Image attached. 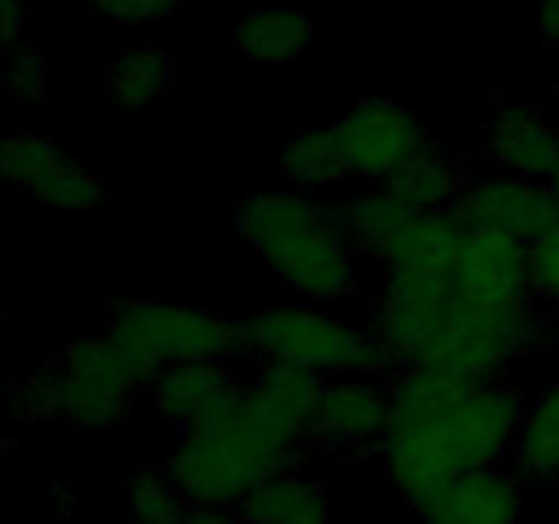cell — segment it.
I'll return each instance as SVG.
<instances>
[{
    "label": "cell",
    "instance_id": "6da1fadb",
    "mask_svg": "<svg viewBox=\"0 0 559 524\" xmlns=\"http://www.w3.org/2000/svg\"><path fill=\"white\" fill-rule=\"evenodd\" d=\"M371 331L399 369H437L467 382H497L538 344L540 311L530 298L475 300L453 276L388 271Z\"/></svg>",
    "mask_w": 559,
    "mask_h": 524
},
{
    "label": "cell",
    "instance_id": "7a4b0ae2",
    "mask_svg": "<svg viewBox=\"0 0 559 524\" xmlns=\"http://www.w3.org/2000/svg\"><path fill=\"white\" fill-rule=\"evenodd\" d=\"M298 458L300 442L260 418L233 380L183 426L167 473L189 505L229 508L262 480L293 473Z\"/></svg>",
    "mask_w": 559,
    "mask_h": 524
},
{
    "label": "cell",
    "instance_id": "3957f363",
    "mask_svg": "<svg viewBox=\"0 0 559 524\" xmlns=\"http://www.w3.org/2000/svg\"><path fill=\"white\" fill-rule=\"evenodd\" d=\"M527 415L522 396L500 382H478L456 404L382 442L388 475L418 511L456 475L500 464Z\"/></svg>",
    "mask_w": 559,
    "mask_h": 524
},
{
    "label": "cell",
    "instance_id": "277c9868",
    "mask_svg": "<svg viewBox=\"0 0 559 524\" xmlns=\"http://www.w3.org/2000/svg\"><path fill=\"white\" fill-rule=\"evenodd\" d=\"M240 238L265 260L278 282L314 303H331L355 289L353 243L333 211L300 191H257L233 211Z\"/></svg>",
    "mask_w": 559,
    "mask_h": 524
},
{
    "label": "cell",
    "instance_id": "5b68a950",
    "mask_svg": "<svg viewBox=\"0 0 559 524\" xmlns=\"http://www.w3.org/2000/svg\"><path fill=\"white\" fill-rule=\"evenodd\" d=\"M243 347L265 364H284L320 377H374L393 364L374 331H358L331 311L306 303H278L240 322Z\"/></svg>",
    "mask_w": 559,
    "mask_h": 524
},
{
    "label": "cell",
    "instance_id": "8992f818",
    "mask_svg": "<svg viewBox=\"0 0 559 524\" xmlns=\"http://www.w3.org/2000/svg\"><path fill=\"white\" fill-rule=\"evenodd\" d=\"M142 385L169 364L224 360L243 347V327L229 317L175 300L136 298L118 303L104 327Z\"/></svg>",
    "mask_w": 559,
    "mask_h": 524
},
{
    "label": "cell",
    "instance_id": "52a82bcc",
    "mask_svg": "<svg viewBox=\"0 0 559 524\" xmlns=\"http://www.w3.org/2000/svg\"><path fill=\"white\" fill-rule=\"evenodd\" d=\"M58 418L82 429H107L126 413L131 393L142 385L134 369L107 333L80 336L60 353Z\"/></svg>",
    "mask_w": 559,
    "mask_h": 524
},
{
    "label": "cell",
    "instance_id": "ba28073f",
    "mask_svg": "<svg viewBox=\"0 0 559 524\" xmlns=\"http://www.w3.org/2000/svg\"><path fill=\"white\" fill-rule=\"evenodd\" d=\"M0 167L16 189L52 211H93L109 202L102 180L52 136L9 134L3 140Z\"/></svg>",
    "mask_w": 559,
    "mask_h": 524
},
{
    "label": "cell",
    "instance_id": "9c48e42d",
    "mask_svg": "<svg viewBox=\"0 0 559 524\" xmlns=\"http://www.w3.org/2000/svg\"><path fill=\"white\" fill-rule=\"evenodd\" d=\"M448 211L464 229H495L533 243L559 224V196L549 180L508 172L467 183Z\"/></svg>",
    "mask_w": 559,
    "mask_h": 524
},
{
    "label": "cell",
    "instance_id": "30bf717a",
    "mask_svg": "<svg viewBox=\"0 0 559 524\" xmlns=\"http://www.w3.org/2000/svg\"><path fill=\"white\" fill-rule=\"evenodd\" d=\"M347 172L385 183L402 164L426 145L418 115L391 98H364L353 112L333 123Z\"/></svg>",
    "mask_w": 559,
    "mask_h": 524
},
{
    "label": "cell",
    "instance_id": "8fae6325",
    "mask_svg": "<svg viewBox=\"0 0 559 524\" xmlns=\"http://www.w3.org/2000/svg\"><path fill=\"white\" fill-rule=\"evenodd\" d=\"M391 431V388L371 377L349 374L325 382L311 437L333 448H366L385 442Z\"/></svg>",
    "mask_w": 559,
    "mask_h": 524
},
{
    "label": "cell",
    "instance_id": "7c38bea8",
    "mask_svg": "<svg viewBox=\"0 0 559 524\" xmlns=\"http://www.w3.org/2000/svg\"><path fill=\"white\" fill-rule=\"evenodd\" d=\"M519 513V478L497 464L456 475L418 508L424 524H516Z\"/></svg>",
    "mask_w": 559,
    "mask_h": 524
},
{
    "label": "cell",
    "instance_id": "4fadbf2b",
    "mask_svg": "<svg viewBox=\"0 0 559 524\" xmlns=\"http://www.w3.org/2000/svg\"><path fill=\"white\" fill-rule=\"evenodd\" d=\"M453 278L475 300L530 298V243L495 229H467Z\"/></svg>",
    "mask_w": 559,
    "mask_h": 524
},
{
    "label": "cell",
    "instance_id": "5bb4252c",
    "mask_svg": "<svg viewBox=\"0 0 559 524\" xmlns=\"http://www.w3.org/2000/svg\"><path fill=\"white\" fill-rule=\"evenodd\" d=\"M486 153L506 172L549 180L559 169V129L527 104H502L486 126Z\"/></svg>",
    "mask_w": 559,
    "mask_h": 524
},
{
    "label": "cell",
    "instance_id": "9a60e30c",
    "mask_svg": "<svg viewBox=\"0 0 559 524\" xmlns=\"http://www.w3.org/2000/svg\"><path fill=\"white\" fill-rule=\"evenodd\" d=\"M325 391V377L284 364H265V371L246 388V404L273 429L293 442L311 437L317 404Z\"/></svg>",
    "mask_w": 559,
    "mask_h": 524
},
{
    "label": "cell",
    "instance_id": "2e32d148",
    "mask_svg": "<svg viewBox=\"0 0 559 524\" xmlns=\"http://www.w3.org/2000/svg\"><path fill=\"white\" fill-rule=\"evenodd\" d=\"M467 229L451 211H415L382 254L388 271L453 276Z\"/></svg>",
    "mask_w": 559,
    "mask_h": 524
},
{
    "label": "cell",
    "instance_id": "e0dca14e",
    "mask_svg": "<svg viewBox=\"0 0 559 524\" xmlns=\"http://www.w3.org/2000/svg\"><path fill=\"white\" fill-rule=\"evenodd\" d=\"M314 38V25L306 11L293 5H262L240 16L233 27V49L251 66H287L298 60Z\"/></svg>",
    "mask_w": 559,
    "mask_h": 524
},
{
    "label": "cell",
    "instance_id": "ac0fdd59",
    "mask_svg": "<svg viewBox=\"0 0 559 524\" xmlns=\"http://www.w3.org/2000/svg\"><path fill=\"white\" fill-rule=\"evenodd\" d=\"M229 382L233 377L224 360H183L164 366L153 377L151 398L164 418L186 426Z\"/></svg>",
    "mask_w": 559,
    "mask_h": 524
},
{
    "label": "cell",
    "instance_id": "d6986e66",
    "mask_svg": "<svg viewBox=\"0 0 559 524\" xmlns=\"http://www.w3.org/2000/svg\"><path fill=\"white\" fill-rule=\"evenodd\" d=\"M413 213V207L404 205L388 186H382V189H369L364 194L349 196L333 211V216L355 249L382 260L391 240L396 238L399 229L409 222Z\"/></svg>",
    "mask_w": 559,
    "mask_h": 524
},
{
    "label": "cell",
    "instance_id": "ffe728a7",
    "mask_svg": "<svg viewBox=\"0 0 559 524\" xmlns=\"http://www.w3.org/2000/svg\"><path fill=\"white\" fill-rule=\"evenodd\" d=\"M382 186H388L413 211H448L464 189L453 158L431 142H426Z\"/></svg>",
    "mask_w": 559,
    "mask_h": 524
},
{
    "label": "cell",
    "instance_id": "44dd1931",
    "mask_svg": "<svg viewBox=\"0 0 559 524\" xmlns=\"http://www.w3.org/2000/svg\"><path fill=\"white\" fill-rule=\"evenodd\" d=\"M173 63L162 49L134 47L115 55L107 71V96L120 112H142L169 91Z\"/></svg>",
    "mask_w": 559,
    "mask_h": 524
},
{
    "label": "cell",
    "instance_id": "7402d4cb",
    "mask_svg": "<svg viewBox=\"0 0 559 524\" xmlns=\"http://www.w3.org/2000/svg\"><path fill=\"white\" fill-rule=\"evenodd\" d=\"M278 169L298 189H325L347 175V162L333 126H309L289 136L278 153Z\"/></svg>",
    "mask_w": 559,
    "mask_h": 524
},
{
    "label": "cell",
    "instance_id": "603a6c76",
    "mask_svg": "<svg viewBox=\"0 0 559 524\" xmlns=\"http://www.w3.org/2000/svg\"><path fill=\"white\" fill-rule=\"evenodd\" d=\"M516 475L540 484L559 480V382L524 415L516 437Z\"/></svg>",
    "mask_w": 559,
    "mask_h": 524
},
{
    "label": "cell",
    "instance_id": "cb8c5ba5",
    "mask_svg": "<svg viewBox=\"0 0 559 524\" xmlns=\"http://www.w3.org/2000/svg\"><path fill=\"white\" fill-rule=\"evenodd\" d=\"M186 502L169 473L136 467L126 475V508L136 524H180L189 511Z\"/></svg>",
    "mask_w": 559,
    "mask_h": 524
},
{
    "label": "cell",
    "instance_id": "d4e9b609",
    "mask_svg": "<svg viewBox=\"0 0 559 524\" xmlns=\"http://www.w3.org/2000/svg\"><path fill=\"white\" fill-rule=\"evenodd\" d=\"M5 409L16 424H41L58 418V369L44 366L16 382L5 396Z\"/></svg>",
    "mask_w": 559,
    "mask_h": 524
},
{
    "label": "cell",
    "instance_id": "484cf974",
    "mask_svg": "<svg viewBox=\"0 0 559 524\" xmlns=\"http://www.w3.org/2000/svg\"><path fill=\"white\" fill-rule=\"evenodd\" d=\"M3 87L14 102L41 104L49 96V66L31 49H16L3 74Z\"/></svg>",
    "mask_w": 559,
    "mask_h": 524
},
{
    "label": "cell",
    "instance_id": "4316f807",
    "mask_svg": "<svg viewBox=\"0 0 559 524\" xmlns=\"http://www.w3.org/2000/svg\"><path fill=\"white\" fill-rule=\"evenodd\" d=\"M530 287L559 309V224L530 243Z\"/></svg>",
    "mask_w": 559,
    "mask_h": 524
},
{
    "label": "cell",
    "instance_id": "83f0119b",
    "mask_svg": "<svg viewBox=\"0 0 559 524\" xmlns=\"http://www.w3.org/2000/svg\"><path fill=\"white\" fill-rule=\"evenodd\" d=\"M91 3L120 25H156L173 16L183 0H91Z\"/></svg>",
    "mask_w": 559,
    "mask_h": 524
},
{
    "label": "cell",
    "instance_id": "f1b7e54d",
    "mask_svg": "<svg viewBox=\"0 0 559 524\" xmlns=\"http://www.w3.org/2000/svg\"><path fill=\"white\" fill-rule=\"evenodd\" d=\"M282 524H331V500L317 480H311Z\"/></svg>",
    "mask_w": 559,
    "mask_h": 524
},
{
    "label": "cell",
    "instance_id": "f546056e",
    "mask_svg": "<svg viewBox=\"0 0 559 524\" xmlns=\"http://www.w3.org/2000/svg\"><path fill=\"white\" fill-rule=\"evenodd\" d=\"M22 27H25V5H22V0H0V38H3L5 47H14Z\"/></svg>",
    "mask_w": 559,
    "mask_h": 524
},
{
    "label": "cell",
    "instance_id": "4dcf8cb0",
    "mask_svg": "<svg viewBox=\"0 0 559 524\" xmlns=\"http://www.w3.org/2000/svg\"><path fill=\"white\" fill-rule=\"evenodd\" d=\"M180 524H243L224 505H189Z\"/></svg>",
    "mask_w": 559,
    "mask_h": 524
},
{
    "label": "cell",
    "instance_id": "1f68e13d",
    "mask_svg": "<svg viewBox=\"0 0 559 524\" xmlns=\"http://www.w3.org/2000/svg\"><path fill=\"white\" fill-rule=\"evenodd\" d=\"M540 33L551 47H559V0H540Z\"/></svg>",
    "mask_w": 559,
    "mask_h": 524
},
{
    "label": "cell",
    "instance_id": "d6a6232c",
    "mask_svg": "<svg viewBox=\"0 0 559 524\" xmlns=\"http://www.w3.org/2000/svg\"><path fill=\"white\" fill-rule=\"evenodd\" d=\"M549 183H551V189H555V194L559 196V169H557L555 175H551V178H549Z\"/></svg>",
    "mask_w": 559,
    "mask_h": 524
},
{
    "label": "cell",
    "instance_id": "836d02e7",
    "mask_svg": "<svg viewBox=\"0 0 559 524\" xmlns=\"http://www.w3.org/2000/svg\"><path fill=\"white\" fill-rule=\"evenodd\" d=\"M555 96L559 98V82H557V85H555Z\"/></svg>",
    "mask_w": 559,
    "mask_h": 524
}]
</instances>
